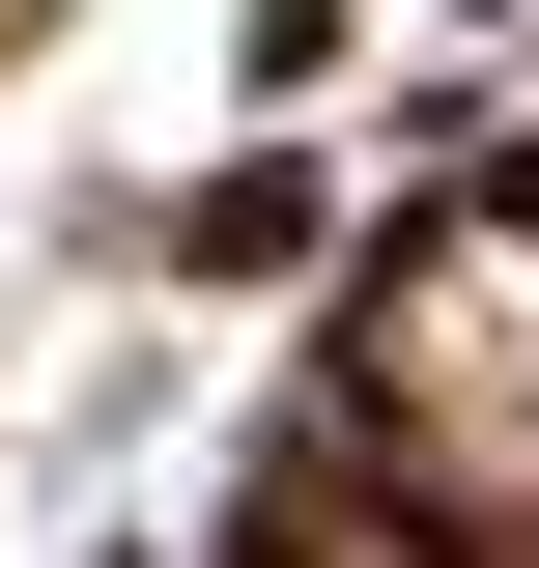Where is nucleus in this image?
<instances>
[{
    "mask_svg": "<svg viewBox=\"0 0 539 568\" xmlns=\"http://www.w3.org/2000/svg\"><path fill=\"white\" fill-rule=\"evenodd\" d=\"M398 426L455 455V484H511V511H539V256H455V284L398 313Z\"/></svg>",
    "mask_w": 539,
    "mask_h": 568,
    "instance_id": "nucleus-1",
    "label": "nucleus"
}]
</instances>
